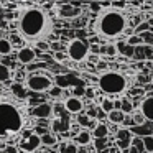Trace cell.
Masks as SVG:
<instances>
[{
    "label": "cell",
    "instance_id": "obj_29",
    "mask_svg": "<svg viewBox=\"0 0 153 153\" xmlns=\"http://www.w3.org/2000/svg\"><path fill=\"white\" fill-rule=\"evenodd\" d=\"M94 143H96V150L97 152H104V148H109V146H112L109 143V140L107 138H99V140H94Z\"/></svg>",
    "mask_w": 153,
    "mask_h": 153
},
{
    "label": "cell",
    "instance_id": "obj_6",
    "mask_svg": "<svg viewBox=\"0 0 153 153\" xmlns=\"http://www.w3.org/2000/svg\"><path fill=\"white\" fill-rule=\"evenodd\" d=\"M89 56V43H86L81 38H74L68 43L66 46V58H69L74 63H81L86 61Z\"/></svg>",
    "mask_w": 153,
    "mask_h": 153
},
{
    "label": "cell",
    "instance_id": "obj_20",
    "mask_svg": "<svg viewBox=\"0 0 153 153\" xmlns=\"http://www.w3.org/2000/svg\"><path fill=\"white\" fill-rule=\"evenodd\" d=\"M123 119H125V115H123L120 110H112L110 114H107V120L112 123H115V125H122Z\"/></svg>",
    "mask_w": 153,
    "mask_h": 153
},
{
    "label": "cell",
    "instance_id": "obj_16",
    "mask_svg": "<svg viewBox=\"0 0 153 153\" xmlns=\"http://www.w3.org/2000/svg\"><path fill=\"white\" fill-rule=\"evenodd\" d=\"M79 146L73 142V140H64L58 145V153H77Z\"/></svg>",
    "mask_w": 153,
    "mask_h": 153
},
{
    "label": "cell",
    "instance_id": "obj_17",
    "mask_svg": "<svg viewBox=\"0 0 153 153\" xmlns=\"http://www.w3.org/2000/svg\"><path fill=\"white\" fill-rule=\"evenodd\" d=\"M99 109L102 110L104 114H110L114 110V100L112 99H109V97H99Z\"/></svg>",
    "mask_w": 153,
    "mask_h": 153
},
{
    "label": "cell",
    "instance_id": "obj_32",
    "mask_svg": "<svg viewBox=\"0 0 153 153\" xmlns=\"http://www.w3.org/2000/svg\"><path fill=\"white\" fill-rule=\"evenodd\" d=\"M133 59L145 61V50H143V45H142V46H137L135 48V51H133Z\"/></svg>",
    "mask_w": 153,
    "mask_h": 153
},
{
    "label": "cell",
    "instance_id": "obj_35",
    "mask_svg": "<svg viewBox=\"0 0 153 153\" xmlns=\"http://www.w3.org/2000/svg\"><path fill=\"white\" fill-rule=\"evenodd\" d=\"M61 92H63V91H61L59 87H56V86H53L50 91H48V94H50L51 97H59V96H61Z\"/></svg>",
    "mask_w": 153,
    "mask_h": 153
},
{
    "label": "cell",
    "instance_id": "obj_44",
    "mask_svg": "<svg viewBox=\"0 0 153 153\" xmlns=\"http://www.w3.org/2000/svg\"><path fill=\"white\" fill-rule=\"evenodd\" d=\"M97 69H107V63L99 61V63H97Z\"/></svg>",
    "mask_w": 153,
    "mask_h": 153
},
{
    "label": "cell",
    "instance_id": "obj_31",
    "mask_svg": "<svg viewBox=\"0 0 153 153\" xmlns=\"http://www.w3.org/2000/svg\"><path fill=\"white\" fill-rule=\"evenodd\" d=\"M130 145L135 146L138 153H145V148H143V142H142V138H140V137H132V142H130Z\"/></svg>",
    "mask_w": 153,
    "mask_h": 153
},
{
    "label": "cell",
    "instance_id": "obj_34",
    "mask_svg": "<svg viewBox=\"0 0 153 153\" xmlns=\"http://www.w3.org/2000/svg\"><path fill=\"white\" fill-rule=\"evenodd\" d=\"M143 92H145V91H143V87H133V89L130 87V89H128V96H127V97H128V99H132V97H135V96H142Z\"/></svg>",
    "mask_w": 153,
    "mask_h": 153
},
{
    "label": "cell",
    "instance_id": "obj_43",
    "mask_svg": "<svg viewBox=\"0 0 153 153\" xmlns=\"http://www.w3.org/2000/svg\"><path fill=\"white\" fill-rule=\"evenodd\" d=\"M53 56H54V59H56V61H64V59H66V54L61 53V51H58V53H53Z\"/></svg>",
    "mask_w": 153,
    "mask_h": 153
},
{
    "label": "cell",
    "instance_id": "obj_36",
    "mask_svg": "<svg viewBox=\"0 0 153 153\" xmlns=\"http://www.w3.org/2000/svg\"><path fill=\"white\" fill-rule=\"evenodd\" d=\"M133 51H135V48L125 46V48H123V51H122V54H123L125 58H133Z\"/></svg>",
    "mask_w": 153,
    "mask_h": 153
},
{
    "label": "cell",
    "instance_id": "obj_5",
    "mask_svg": "<svg viewBox=\"0 0 153 153\" xmlns=\"http://www.w3.org/2000/svg\"><path fill=\"white\" fill-rule=\"evenodd\" d=\"M53 74L48 71H35L25 76V86L31 92H45L53 87Z\"/></svg>",
    "mask_w": 153,
    "mask_h": 153
},
{
    "label": "cell",
    "instance_id": "obj_45",
    "mask_svg": "<svg viewBox=\"0 0 153 153\" xmlns=\"http://www.w3.org/2000/svg\"><path fill=\"white\" fill-rule=\"evenodd\" d=\"M87 58H89V61H92V63H99V56H94L92 54V56H87Z\"/></svg>",
    "mask_w": 153,
    "mask_h": 153
},
{
    "label": "cell",
    "instance_id": "obj_10",
    "mask_svg": "<svg viewBox=\"0 0 153 153\" xmlns=\"http://www.w3.org/2000/svg\"><path fill=\"white\" fill-rule=\"evenodd\" d=\"M138 107H140L138 112L145 117L146 122L153 123V96H146L145 99H142V102H140Z\"/></svg>",
    "mask_w": 153,
    "mask_h": 153
},
{
    "label": "cell",
    "instance_id": "obj_13",
    "mask_svg": "<svg viewBox=\"0 0 153 153\" xmlns=\"http://www.w3.org/2000/svg\"><path fill=\"white\" fill-rule=\"evenodd\" d=\"M128 130H130V133H132V137H140V138H143V137L153 135V123L152 122H145L143 125L132 127V128H128Z\"/></svg>",
    "mask_w": 153,
    "mask_h": 153
},
{
    "label": "cell",
    "instance_id": "obj_28",
    "mask_svg": "<svg viewBox=\"0 0 153 153\" xmlns=\"http://www.w3.org/2000/svg\"><path fill=\"white\" fill-rule=\"evenodd\" d=\"M143 148H145V153H153V135L150 137H143Z\"/></svg>",
    "mask_w": 153,
    "mask_h": 153
},
{
    "label": "cell",
    "instance_id": "obj_15",
    "mask_svg": "<svg viewBox=\"0 0 153 153\" xmlns=\"http://www.w3.org/2000/svg\"><path fill=\"white\" fill-rule=\"evenodd\" d=\"M91 135L94 137V140H99V138H107L109 137V127L102 122H97V125L94 127V130L91 132Z\"/></svg>",
    "mask_w": 153,
    "mask_h": 153
},
{
    "label": "cell",
    "instance_id": "obj_3",
    "mask_svg": "<svg viewBox=\"0 0 153 153\" xmlns=\"http://www.w3.org/2000/svg\"><path fill=\"white\" fill-rule=\"evenodd\" d=\"M92 31L100 40L112 41L123 36L125 33L133 35V27L125 10H115L112 7H105L97 13L96 20L92 22Z\"/></svg>",
    "mask_w": 153,
    "mask_h": 153
},
{
    "label": "cell",
    "instance_id": "obj_9",
    "mask_svg": "<svg viewBox=\"0 0 153 153\" xmlns=\"http://www.w3.org/2000/svg\"><path fill=\"white\" fill-rule=\"evenodd\" d=\"M64 109L68 110L69 114H82V110H84V102H82V99L81 97H76V96H71V97H68L66 100H64Z\"/></svg>",
    "mask_w": 153,
    "mask_h": 153
},
{
    "label": "cell",
    "instance_id": "obj_33",
    "mask_svg": "<svg viewBox=\"0 0 153 153\" xmlns=\"http://www.w3.org/2000/svg\"><path fill=\"white\" fill-rule=\"evenodd\" d=\"M48 145V146H53V145H56V137H53V135H43L41 137V145Z\"/></svg>",
    "mask_w": 153,
    "mask_h": 153
},
{
    "label": "cell",
    "instance_id": "obj_14",
    "mask_svg": "<svg viewBox=\"0 0 153 153\" xmlns=\"http://www.w3.org/2000/svg\"><path fill=\"white\" fill-rule=\"evenodd\" d=\"M74 143H76L77 146H86V145H89L91 142H92V135H91V130H86V128H82V130H79L77 132V135L74 137V140H73Z\"/></svg>",
    "mask_w": 153,
    "mask_h": 153
},
{
    "label": "cell",
    "instance_id": "obj_40",
    "mask_svg": "<svg viewBox=\"0 0 153 153\" xmlns=\"http://www.w3.org/2000/svg\"><path fill=\"white\" fill-rule=\"evenodd\" d=\"M5 153H18V146L17 145H7L5 146Z\"/></svg>",
    "mask_w": 153,
    "mask_h": 153
},
{
    "label": "cell",
    "instance_id": "obj_12",
    "mask_svg": "<svg viewBox=\"0 0 153 153\" xmlns=\"http://www.w3.org/2000/svg\"><path fill=\"white\" fill-rule=\"evenodd\" d=\"M17 58H18V63H22V64H31L35 61V58H36V53H35L33 48L23 46L18 50Z\"/></svg>",
    "mask_w": 153,
    "mask_h": 153
},
{
    "label": "cell",
    "instance_id": "obj_8",
    "mask_svg": "<svg viewBox=\"0 0 153 153\" xmlns=\"http://www.w3.org/2000/svg\"><path fill=\"white\" fill-rule=\"evenodd\" d=\"M40 146H41V137L38 135V133H30L27 138L20 140L18 148H22L23 152H27V153H33V152H36Z\"/></svg>",
    "mask_w": 153,
    "mask_h": 153
},
{
    "label": "cell",
    "instance_id": "obj_30",
    "mask_svg": "<svg viewBox=\"0 0 153 153\" xmlns=\"http://www.w3.org/2000/svg\"><path fill=\"white\" fill-rule=\"evenodd\" d=\"M10 89H12V92H13L15 96L18 97V99H25V89H23V87H22L18 82L12 84V87H10Z\"/></svg>",
    "mask_w": 153,
    "mask_h": 153
},
{
    "label": "cell",
    "instance_id": "obj_4",
    "mask_svg": "<svg viewBox=\"0 0 153 153\" xmlns=\"http://www.w3.org/2000/svg\"><path fill=\"white\" fill-rule=\"evenodd\" d=\"M97 87L104 97L112 100L122 99L128 91V77L120 71H104L97 76Z\"/></svg>",
    "mask_w": 153,
    "mask_h": 153
},
{
    "label": "cell",
    "instance_id": "obj_2",
    "mask_svg": "<svg viewBox=\"0 0 153 153\" xmlns=\"http://www.w3.org/2000/svg\"><path fill=\"white\" fill-rule=\"evenodd\" d=\"M17 28L23 41L38 43L53 33V18L41 5H25L17 12Z\"/></svg>",
    "mask_w": 153,
    "mask_h": 153
},
{
    "label": "cell",
    "instance_id": "obj_26",
    "mask_svg": "<svg viewBox=\"0 0 153 153\" xmlns=\"http://www.w3.org/2000/svg\"><path fill=\"white\" fill-rule=\"evenodd\" d=\"M145 31H150V25L146 23V20H142L135 28H133V35H142Z\"/></svg>",
    "mask_w": 153,
    "mask_h": 153
},
{
    "label": "cell",
    "instance_id": "obj_11",
    "mask_svg": "<svg viewBox=\"0 0 153 153\" xmlns=\"http://www.w3.org/2000/svg\"><path fill=\"white\" fill-rule=\"evenodd\" d=\"M51 115H53V105L48 102H41L35 109H31V117L35 119H50Z\"/></svg>",
    "mask_w": 153,
    "mask_h": 153
},
{
    "label": "cell",
    "instance_id": "obj_24",
    "mask_svg": "<svg viewBox=\"0 0 153 153\" xmlns=\"http://www.w3.org/2000/svg\"><path fill=\"white\" fill-rule=\"evenodd\" d=\"M138 36L142 38L143 46H152L153 48V31H152V28H150V31H145V33L138 35Z\"/></svg>",
    "mask_w": 153,
    "mask_h": 153
},
{
    "label": "cell",
    "instance_id": "obj_41",
    "mask_svg": "<svg viewBox=\"0 0 153 153\" xmlns=\"http://www.w3.org/2000/svg\"><path fill=\"white\" fill-rule=\"evenodd\" d=\"M99 50H100V46H97V45H89V51L94 56H99Z\"/></svg>",
    "mask_w": 153,
    "mask_h": 153
},
{
    "label": "cell",
    "instance_id": "obj_18",
    "mask_svg": "<svg viewBox=\"0 0 153 153\" xmlns=\"http://www.w3.org/2000/svg\"><path fill=\"white\" fill-rule=\"evenodd\" d=\"M133 104L132 100L128 99L127 96H123L122 99H120V112L123 114V115H130V114H133Z\"/></svg>",
    "mask_w": 153,
    "mask_h": 153
},
{
    "label": "cell",
    "instance_id": "obj_19",
    "mask_svg": "<svg viewBox=\"0 0 153 153\" xmlns=\"http://www.w3.org/2000/svg\"><path fill=\"white\" fill-rule=\"evenodd\" d=\"M13 50V45L7 38H0V56H8Z\"/></svg>",
    "mask_w": 153,
    "mask_h": 153
},
{
    "label": "cell",
    "instance_id": "obj_27",
    "mask_svg": "<svg viewBox=\"0 0 153 153\" xmlns=\"http://www.w3.org/2000/svg\"><path fill=\"white\" fill-rule=\"evenodd\" d=\"M76 120H77V123H79L81 127H84L86 130H89V127H91V120H94V119H89V117H87L86 114H79Z\"/></svg>",
    "mask_w": 153,
    "mask_h": 153
},
{
    "label": "cell",
    "instance_id": "obj_42",
    "mask_svg": "<svg viewBox=\"0 0 153 153\" xmlns=\"http://www.w3.org/2000/svg\"><path fill=\"white\" fill-rule=\"evenodd\" d=\"M84 94H86L89 99H94V97H96V92H94L92 87H86V89H84Z\"/></svg>",
    "mask_w": 153,
    "mask_h": 153
},
{
    "label": "cell",
    "instance_id": "obj_37",
    "mask_svg": "<svg viewBox=\"0 0 153 153\" xmlns=\"http://www.w3.org/2000/svg\"><path fill=\"white\" fill-rule=\"evenodd\" d=\"M36 45V48H40L41 51H50V43L48 41H38V43H35Z\"/></svg>",
    "mask_w": 153,
    "mask_h": 153
},
{
    "label": "cell",
    "instance_id": "obj_21",
    "mask_svg": "<svg viewBox=\"0 0 153 153\" xmlns=\"http://www.w3.org/2000/svg\"><path fill=\"white\" fill-rule=\"evenodd\" d=\"M127 140H132V133L128 128H119L115 133V142H127Z\"/></svg>",
    "mask_w": 153,
    "mask_h": 153
},
{
    "label": "cell",
    "instance_id": "obj_46",
    "mask_svg": "<svg viewBox=\"0 0 153 153\" xmlns=\"http://www.w3.org/2000/svg\"><path fill=\"white\" fill-rule=\"evenodd\" d=\"M146 23H148V25H150V28L153 30V17H150L148 20H146Z\"/></svg>",
    "mask_w": 153,
    "mask_h": 153
},
{
    "label": "cell",
    "instance_id": "obj_22",
    "mask_svg": "<svg viewBox=\"0 0 153 153\" xmlns=\"http://www.w3.org/2000/svg\"><path fill=\"white\" fill-rule=\"evenodd\" d=\"M10 77H12V71H10V68L0 63V84L7 82V81L10 79Z\"/></svg>",
    "mask_w": 153,
    "mask_h": 153
},
{
    "label": "cell",
    "instance_id": "obj_39",
    "mask_svg": "<svg viewBox=\"0 0 153 153\" xmlns=\"http://www.w3.org/2000/svg\"><path fill=\"white\" fill-rule=\"evenodd\" d=\"M138 82L140 84H150V82H152V79H150V76H143V74H140V76H138Z\"/></svg>",
    "mask_w": 153,
    "mask_h": 153
},
{
    "label": "cell",
    "instance_id": "obj_1",
    "mask_svg": "<svg viewBox=\"0 0 153 153\" xmlns=\"http://www.w3.org/2000/svg\"><path fill=\"white\" fill-rule=\"evenodd\" d=\"M30 115L28 100L0 97V143L23 138V132L30 125Z\"/></svg>",
    "mask_w": 153,
    "mask_h": 153
},
{
    "label": "cell",
    "instance_id": "obj_7",
    "mask_svg": "<svg viewBox=\"0 0 153 153\" xmlns=\"http://www.w3.org/2000/svg\"><path fill=\"white\" fill-rule=\"evenodd\" d=\"M54 7H56V15L64 20H74L81 15V8L74 4H59Z\"/></svg>",
    "mask_w": 153,
    "mask_h": 153
},
{
    "label": "cell",
    "instance_id": "obj_38",
    "mask_svg": "<svg viewBox=\"0 0 153 153\" xmlns=\"http://www.w3.org/2000/svg\"><path fill=\"white\" fill-rule=\"evenodd\" d=\"M50 50L53 51V53H58V51L61 50V45L58 43V41H53V43H50Z\"/></svg>",
    "mask_w": 153,
    "mask_h": 153
},
{
    "label": "cell",
    "instance_id": "obj_23",
    "mask_svg": "<svg viewBox=\"0 0 153 153\" xmlns=\"http://www.w3.org/2000/svg\"><path fill=\"white\" fill-rule=\"evenodd\" d=\"M125 45L127 46H132V48H137V46H142V38L138 35H130V36L125 38Z\"/></svg>",
    "mask_w": 153,
    "mask_h": 153
},
{
    "label": "cell",
    "instance_id": "obj_47",
    "mask_svg": "<svg viewBox=\"0 0 153 153\" xmlns=\"http://www.w3.org/2000/svg\"><path fill=\"white\" fill-rule=\"evenodd\" d=\"M150 79H152V82H153V74H152V76H150Z\"/></svg>",
    "mask_w": 153,
    "mask_h": 153
},
{
    "label": "cell",
    "instance_id": "obj_25",
    "mask_svg": "<svg viewBox=\"0 0 153 153\" xmlns=\"http://www.w3.org/2000/svg\"><path fill=\"white\" fill-rule=\"evenodd\" d=\"M69 84H71V81H69V77H68V76L59 74V76L56 77V87H59L61 91L66 89V87H69Z\"/></svg>",
    "mask_w": 153,
    "mask_h": 153
}]
</instances>
